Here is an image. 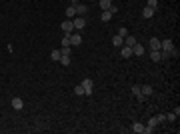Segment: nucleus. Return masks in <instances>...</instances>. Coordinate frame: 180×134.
I'll return each instance as SVG.
<instances>
[{"instance_id": "cd10ccee", "label": "nucleus", "mask_w": 180, "mask_h": 134, "mask_svg": "<svg viewBox=\"0 0 180 134\" xmlns=\"http://www.w3.org/2000/svg\"><path fill=\"white\" fill-rule=\"evenodd\" d=\"M156 120H158V122H160V124H162V122H164V120H166V116H164V114H158V116H156Z\"/></svg>"}, {"instance_id": "a211bd4d", "label": "nucleus", "mask_w": 180, "mask_h": 134, "mask_svg": "<svg viewBox=\"0 0 180 134\" xmlns=\"http://www.w3.org/2000/svg\"><path fill=\"white\" fill-rule=\"evenodd\" d=\"M132 94H134L138 100H142V94H140V86H138V84H134V86H132Z\"/></svg>"}, {"instance_id": "b1692460", "label": "nucleus", "mask_w": 180, "mask_h": 134, "mask_svg": "<svg viewBox=\"0 0 180 134\" xmlns=\"http://www.w3.org/2000/svg\"><path fill=\"white\" fill-rule=\"evenodd\" d=\"M60 64H64V66H68L70 64V56H60V60H58Z\"/></svg>"}, {"instance_id": "412c9836", "label": "nucleus", "mask_w": 180, "mask_h": 134, "mask_svg": "<svg viewBox=\"0 0 180 134\" xmlns=\"http://www.w3.org/2000/svg\"><path fill=\"white\" fill-rule=\"evenodd\" d=\"M74 94H76V96H86V92H84V86H82V84H78V86L74 88Z\"/></svg>"}, {"instance_id": "f257e3e1", "label": "nucleus", "mask_w": 180, "mask_h": 134, "mask_svg": "<svg viewBox=\"0 0 180 134\" xmlns=\"http://www.w3.org/2000/svg\"><path fill=\"white\" fill-rule=\"evenodd\" d=\"M72 24H74V30H82L86 26V18L84 16H76V18H72Z\"/></svg>"}, {"instance_id": "ddd939ff", "label": "nucleus", "mask_w": 180, "mask_h": 134, "mask_svg": "<svg viewBox=\"0 0 180 134\" xmlns=\"http://www.w3.org/2000/svg\"><path fill=\"white\" fill-rule=\"evenodd\" d=\"M142 16H144V18H152V16H154V8L144 6V8H142Z\"/></svg>"}, {"instance_id": "4be33fe9", "label": "nucleus", "mask_w": 180, "mask_h": 134, "mask_svg": "<svg viewBox=\"0 0 180 134\" xmlns=\"http://www.w3.org/2000/svg\"><path fill=\"white\" fill-rule=\"evenodd\" d=\"M60 56H62V52H60V50H52V52H50V58H52L54 62H58V60H60Z\"/></svg>"}, {"instance_id": "f3484780", "label": "nucleus", "mask_w": 180, "mask_h": 134, "mask_svg": "<svg viewBox=\"0 0 180 134\" xmlns=\"http://www.w3.org/2000/svg\"><path fill=\"white\" fill-rule=\"evenodd\" d=\"M110 6H112V0H100V8L102 10H110Z\"/></svg>"}, {"instance_id": "39448f33", "label": "nucleus", "mask_w": 180, "mask_h": 134, "mask_svg": "<svg viewBox=\"0 0 180 134\" xmlns=\"http://www.w3.org/2000/svg\"><path fill=\"white\" fill-rule=\"evenodd\" d=\"M12 108H14V110H22L24 108V100L20 96H14V98H12Z\"/></svg>"}, {"instance_id": "f8f14e48", "label": "nucleus", "mask_w": 180, "mask_h": 134, "mask_svg": "<svg viewBox=\"0 0 180 134\" xmlns=\"http://www.w3.org/2000/svg\"><path fill=\"white\" fill-rule=\"evenodd\" d=\"M132 54H136V56H142V54H144V46L136 42V44L132 46Z\"/></svg>"}, {"instance_id": "423d86ee", "label": "nucleus", "mask_w": 180, "mask_h": 134, "mask_svg": "<svg viewBox=\"0 0 180 134\" xmlns=\"http://www.w3.org/2000/svg\"><path fill=\"white\" fill-rule=\"evenodd\" d=\"M74 8H76V16H84V14L88 12V6H86V4H80V2L74 4Z\"/></svg>"}, {"instance_id": "6e6552de", "label": "nucleus", "mask_w": 180, "mask_h": 134, "mask_svg": "<svg viewBox=\"0 0 180 134\" xmlns=\"http://www.w3.org/2000/svg\"><path fill=\"white\" fill-rule=\"evenodd\" d=\"M154 92V88L150 86V84H144V86H140V94H142V98H146V96H150Z\"/></svg>"}, {"instance_id": "7c9ffc66", "label": "nucleus", "mask_w": 180, "mask_h": 134, "mask_svg": "<svg viewBox=\"0 0 180 134\" xmlns=\"http://www.w3.org/2000/svg\"><path fill=\"white\" fill-rule=\"evenodd\" d=\"M70 2H72V4H76V2H80V0H70Z\"/></svg>"}, {"instance_id": "dca6fc26", "label": "nucleus", "mask_w": 180, "mask_h": 134, "mask_svg": "<svg viewBox=\"0 0 180 134\" xmlns=\"http://www.w3.org/2000/svg\"><path fill=\"white\" fill-rule=\"evenodd\" d=\"M120 54H122V58H130V56H132V48H130V46H124Z\"/></svg>"}, {"instance_id": "c85d7f7f", "label": "nucleus", "mask_w": 180, "mask_h": 134, "mask_svg": "<svg viewBox=\"0 0 180 134\" xmlns=\"http://www.w3.org/2000/svg\"><path fill=\"white\" fill-rule=\"evenodd\" d=\"M170 56H176V58H178V56H180V52L176 50V48H172V50H170Z\"/></svg>"}, {"instance_id": "f03ea898", "label": "nucleus", "mask_w": 180, "mask_h": 134, "mask_svg": "<svg viewBox=\"0 0 180 134\" xmlns=\"http://www.w3.org/2000/svg\"><path fill=\"white\" fill-rule=\"evenodd\" d=\"M60 28L64 30V34H72V32H74V24H72V20H70V18H66L64 22L60 24Z\"/></svg>"}, {"instance_id": "c756f323", "label": "nucleus", "mask_w": 180, "mask_h": 134, "mask_svg": "<svg viewBox=\"0 0 180 134\" xmlns=\"http://www.w3.org/2000/svg\"><path fill=\"white\" fill-rule=\"evenodd\" d=\"M166 120H176V114H174V112H170L168 116H166Z\"/></svg>"}, {"instance_id": "a878e982", "label": "nucleus", "mask_w": 180, "mask_h": 134, "mask_svg": "<svg viewBox=\"0 0 180 134\" xmlns=\"http://www.w3.org/2000/svg\"><path fill=\"white\" fill-rule=\"evenodd\" d=\"M146 6H150V8H154V10H156V6H158V0H148V2H146Z\"/></svg>"}, {"instance_id": "20e7f679", "label": "nucleus", "mask_w": 180, "mask_h": 134, "mask_svg": "<svg viewBox=\"0 0 180 134\" xmlns=\"http://www.w3.org/2000/svg\"><path fill=\"white\" fill-rule=\"evenodd\" d=\"M172 48H174V42H172L170 38H166V40L160 42V50H164V52H170Z\"/></svg>"}, {"instance_id": "6ab92c4d", "label": "nucleus", "mask_w": 180, "mask_h": 134, "mask_svg": "<svg viewBox=\"0 0 180 134\" xmlns=\"http://www.w3.org/2000/svg\"><path fill=\"white\" fill-rule=\"evenodd\" d=\"M112 44H114V46H122V44H124V38H122V36H118V34H116V36L112 38Z\"/></svg>"}, {"instance_id": "7ed1b4c3", "label": "nucleus", "mask_w": 180, "mask_h": 134, "mask_svg": "<svg viewBox=\"0 0 180 134\" xmlns=\"http://www.w3.org/2000/svg\"><path fill=\"white\" fill-rule=\"evenodd\" d=\"M82 44V36L78 32H72L70 34V46H80Z\"/></svg>"}, {"instance_id": "5701e85b", "label": "nucleus", "mask_w": 180, "mask_h": 134, "mask_svg": "<svg viewBox=\"0 0 180 134\" xmlns=\"http://www.w3.org/2000/svg\"><path fill=\"white\" fill-rule=\"evenodd\" d=\"M60 52H62V56H70L72 54V46H62Z\"/></svg>"}, {"instance_id": "aec40b11", "label": "nucleus", "mask_w": 180, "mask_h": 134, "mask_svg": "<svg viewBox=\"0 0 180 134\" xmlns=\"http://www.w3.org/2000/svg\"><path fill=\"white\" fill-rule=\"evenodd\" d=\"M150 58L154 62H160V50H150Z\"/></svg>"}, {"instance_id": "393cba45", "label": "nucleus", "mask_w": 180, "mask_h": 134, "mask_svg": "<svg viewBox=\"0 0 180 134\" xmlns=\"http://www.w3.org/2000/svg\"><path fill=\"white\" fill-rule=\"evenodd\" d=\"M62 46H70V34H64V38H62Z\"/></svg>"}, {"instance_id": "9b49d317", "label": "nucleus", "mask_w": 180, "mask_h": 134, "mask_svg": "<svg viewBox=\"0 0 180 134\" xmlns=\"http://www.w3.org/2000/svg\"><path fill=\"white\" fill-rule=\"evenodd\" d=\"M148 46H150V50H160V38H150Z\"/></svg>"}, {"instance_id": "9d476101", "label": "nucleus", "mask_w": 180, "mask_h": 134, "mask_svg": "<svg viewBox=\"0 0 180 134\" xmlns=\"http://www.w3.org/2000/svg\"><path fill=\"white\" fill-rule=\"evenodd\" d=\"M136 42H138V40H136L134 36H130V34H128V36H124V44L122 46H130V48H132Z\"/></svg>"}, {"instance_id": "bb28decb", "label": "nucleus", "mask_w": 180, "mask_h": 134, "mask_svg": "<svg viewBox=\"0 0 180 134\" xmlns=\"http://www.w3.org/2000/svg\"><path fill=\"white\" fill-rule=\"evenodd\" d=\"M118 36H128V30H126V28H120V30H118Z\"/></svg>"}, {"instance_id": "1a4fd4ad", "label": "nucleus", "mask_w": 180, "mask_h": 134, "mask_svg": "<svg viewBox=\"0 0 180 134\" xmlns=\"http://www.w3.org/2000/svg\"><path fill=\"white\" fill-rule=\"evenodd\" d=\"M132 130H134L136 134H144V130H146V126H144L142 122H134V124H132Z\"/></svg>"}, {"instance_id": "4468645a", "label": "nucleus", "mask_w": 180, "mask_h": 134, "mask_svg": "<svg viewBox=\"0 0 180 134\" xmlns=\"http://www.w3.org/2000/svg\"><path fill=\"white\" fill-rule=\"evenodd\" d=\"M110 18H112V12H110V10H102V14H100V20H102V22H108Z\"/></svg>"}, {"instance_id": "0eeeda50", "label": "nucleus", "mask_w": 180, "mask_h": 134, "mask_svg": "<svg viewBox=\"0 0 180 134\" xmlns=\"http://www.w3.org/2000/svg\"><path fill=\"white\" fill-rule=\"evenodd\" d=\"M82 86H84L86 96H92V80H90V78H84V80H82Z\"/></svg>"}, {"instance_id": "2eb2a0df", "label": "nucleus", "mask_w": 180, "mask_h": 134, "mask_svg": "<svg viewBox=\"0 0 180 134\" xmlns=\"http://www.w3.org/2000/svg\"><path fill=\"white\" fill-rule=\"evenodd\" d=\"M66 16L70 18V20H72V18H76V8H74V4H72V6H68V8H66Z\"/></svg>"}]
</instances>
